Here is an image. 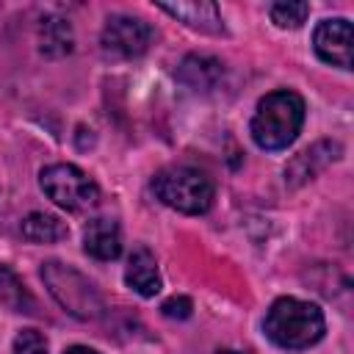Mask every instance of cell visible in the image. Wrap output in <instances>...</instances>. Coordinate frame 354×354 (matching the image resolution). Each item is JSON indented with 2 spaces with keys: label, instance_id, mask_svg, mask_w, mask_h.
<instances>
[{
  "label": "cell",
  "instance_id": "cell-13",
  "mask_svg": "<svg viewBox=\"0 0 354 354\" xmlns=\"http://www.w3.org/2000/svg\"><path fill=\"white\" fill-rule=\"evenodd\" d=\"M224 75V64L210 58V55H188L180 69H177V77L188 86V88H196V91H207L218 83V77Z\"/></svg>",
  "mask_w": 354,
  "mask_h": 354
},
{
  "label": "cell",
  "instance_id": "cell-5",
  "mask_svg": "<svg viewBox=\"0 0 354 354\" xmlns=\"http://www.w3.org/2000/svg\"><path fill=\"white\" fill-rule=\"evenodd\" d=\"M39 185L47 194V199H53L58 207H64L69 213L91 210L100 202L97 183L83 169H77L75 163H53V166H44L41 174H39Z\"/></svg>",
  "mask_w": 354,
  "mask_h": 354
},
{
  "label": "cell",
  "instance_id": "cell-10",
  "mask_svg": "<svg viewBox=\"0 0 354 354\" xmlns=\"http://www.w3.org/2000/svg\"><path fill=\"white\" fill-rule=\"evenodd\" d=\"M83 252L94 260H116L122 252V230L113 218H91L83 227Z\"/></svg>",
  "mask_w": 354,
  "mask_h": 354
},
{
  "label": "cell",
  "instance_id": "cell-17",
  "mask_svg": "<svg viewBox=\"0 0 354 354\" xmlns=\"http://www.w3.org/2000/svg\"><path fill=\"white\" fill-rule=\"evenodd\" d=\"M14 354H47V337L39 329H22L14 337Z\"/></svg>",
  "mask_w": 354,
  "mask_h": 354
},
{
  "label": "cell",
  "instance_id": "cell-12",
  "mask_svg": "<svg viewBox=\"0 0 354 354\" xmlns=\"http://www.w3.org/2000/svg\"><path fill=\"white\" fill-rule=\"evenodd\" d=\"M75 47V33L72 25L58 17V14H47L39 22V50L47 58H64L69 55Z\"/></svg>",
  "mask_w": 354,
  "mask_h": 354
},
{
  "label": "cell",
  "instance_id": "cell-11",
  "mask_svg": "<svg viewBox=\"0 0 354 354\" xmlns=\"http://www.w3.org/2000/svg\"><path fill=\"white\" fill-rule=\"evenodd\" d=\"M124 282L133 293L144 296V299H152L158 290H160V268H158V260L149 249H136L130 257H127V266H124Z\"/></svg>",
  "mask_w": 354,
  "mask_h": 354
},
{
  "label": "cell",
  "instance_id": "cell-18",
  "mask_svg": "<svg viewBox=\"0 0 354 354\" xmlns=\"http://www.w3.org/2000/svg\"><path fill=\"white\" fill-rule=\"evenodd\" d=\"M191 310H194V304H191L188 296H171V299H166V301L160 304V313H163L166 318H180V321L188 318Z\"/></svg>",
  "mask_w": 354,
  "mask_h": 354
},
{
  "label": "cell",
  "instance_id": "cell-9",
  "mask_svg": "<svg viewBox=\"0 0 354 354\" xmlns=\"http://www.w3.org/2000/svg\"><path fill=\"white\" fill-rule=\"evenodd\" d=\"M340 152H343V149H340L337 141H318V144L307 147L304 152H299V155L288 163V169H285V183H288V185H301V183L313 180L324 166H329L332 160H337Z\"/></svg>",
  "mask_w": 354,
  "mask_h": 354
},
{
  "label": "cell",
  "instance_id": "cell-8",
  "mask_svg": "<svg viewBox=\"0 0 354 354\" xmlns=\"http://www.w3.org/2000/svg\"><path fill=\"white\" fill-rule=\"evenodd\" d=\"M160 11H166L169 17H174L177 22H183L191 30L199 33H210V36H221L224 33V19L216 3L210 0H183V3H158Z\"/></svg>",
  "mask_w": 354,
  "mask_h": 354
},
{
  "label": "cell",
  "instance_id": "cell-20",
  "mask_svg": "<svg viewBox=\"0 0 354 354\" xmlns=\"http://www.w3.org/2000/svg\"><path fill=\"white\" fill-rule=\"evenodd\" d=\"M216 354H243V351H232V348H221V351H216Z\"/></svg>",
  "mask_w": 354,
  "mask_h": 354
},
{
  "label": "cell",
  "instance_id": "cell-2",
  "mask_svg": "<svg viewBox=\"0 0 354 354\" xmlns=\"http://www.w3.org/2000/svg\"><path fill=\"white\" fill-rule=\"evenodd\" d=\"M263 332L274 346L285 351H304L324 337L326 318L318 304L296 296H282L268 307Z\"/></svg>",
  "mask_w": 354,
  "mask_h": 354
},
{
  "label": "cell",
  "instance_id": "cell-19",
  "mask_svg": "<svg viewBox=\"0 0 354 354\" xmlns=\"http://www.w3.org/2000/svg\"><path fill=\"white\" fill-rule=\"evenodd\" d=\"M64 354H100V351H94V348H88V346H69Z\"/></svg>",
  "mask_w": 354,
  "mask_h": 354
},
{
  "label": "cell",
  "instance_id": "cell-4",
  "mask_svg": "<svg viewBox=\"0 0 354 354\" xmlns=\"http://www.w3.org/2000/svg\"><path fill=\"white\" fill-rule=\"evenodd\" d=\"M41 279H44L50 296L69 315H75L80 321H94L105 313V301H102L100 290L77 268H72L61 260H47V263H41Z\"/></svg>",
  "mask_w": 354,
  "mask_h": 354
},
{
  "label": "cell",
  "instance_id": "cell-1",
  "mask_svg": "<svg viewBox=\"0 0 354 354\" xmlns=\"http://www.w3.org/2000/svg\"><path fill=\"white\" fill-rule=\"evenodd\" d=\"M304 116H307V105H304L301 94H296L290 88L271 91L254 108V116L249 124L252 141L266 152L288 149L296 141V136L301 133Z\"/></svg>",
  "mask_w": 354,
  "mask_h": 354
},
{
  "label": "cell",
  "instance_id": "cell-14",
  "mask_svg": "<svg viewBox=\"0 0 354 354\" xmlns=\"http://www.w3.org/2000/svg\"><path fill=\"white\" fill-rule=\"evenodd\" d=\"M69 235V227L50 213H28L22 218V238L30 243H55Z\"/></svg>",
  "mask_w": 354,
  "mask_h": 354
},
{
  "label": "cell",
  "instance_id": "cell-16",
  "mask_svg": "<svg viewBox=\"0 0 354 354\" xmlns=\"http://www.w3.org/2000/svg\"><path fill=\"white\" fill-rule=\"evenodd\" d=\"M307 14H310V3H299V0H282V3H274L268 8V17L277 28L282 30H296L307 22Z\"/></svg>",
  "mask_w": 354,
  "mask_h": 354
},
{
  "label": "cell",
  "instance_id": "cell-3",
  "mask_svg": "<svg viewBox=\"0 0 354 354\" xmlns=\"http://www.w3.org/2000/svg\"><path fill=\"white\" fill-rule=\"evenodd\" d=\"M152 191L166 207H171L177 213H188V216L207 213L216 199L213 180L194 166L160 169L152 180Z\"/></svg>",
  "mask_w": 354,
  "mask_h": 354
},
{
  "label": "cell",
  "instance_id": "cell-15",
  "mask_svg": "<svg viewBox=\"0 0 354 354\" xmlns=\"http://www.w3.org/2000/svg\"><path fill=\"white\" fill-rule=\"evenodd\" d=\"M0 301L14 313H28V315L36 313V299L22 285V279L3 263H0Z\"/></svg>",
  "mask_w": 354,
  "mask_h": 354
},
{
  "label": "cell",
  "instance_id": "cell-6",
  "mask_svg": "<svg viewBox=\"0 0 354 354\" xmlns=\"http://www.w3.org/2000/svg\"><path fill=\"white\" fill-rule=\"evenodd\" d=\"M152 25L138 19V17H127V14H116V17H108L105 28H102V36H100V44H102V53L105 55H113V58H138L149 50L152 44Z\"/></svg>",
  "mask_w": 354,
  "mask_h": 354
},
{
  "label": "cell",
  "instance_id": "cell-7",
  "mask_svg": "<svg viewBox=\"0 0 354 354\" xmlns=\"http://www.w3.org/2000/svg\"><path fill=\"white\" fill-rule=\"evenodd\" d=\"M313 50L324 64L351 69L354 64V30L346 17L321 19L313 30Z\"/></svg>",
  "mask_w": 354,
  "mask_h": 354
}]
</instances>
